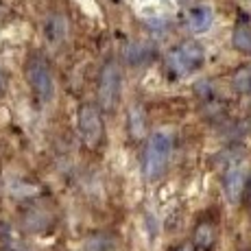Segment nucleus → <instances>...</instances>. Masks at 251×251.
<instances>
[{
    "label": "nucleus",
    "mask_w": 251,
    "mask_h": 251,
    "mask_svg": "<svg viewBox=\"0 0 251 251\" xmlns=\"http://www.w3.org/2000/svg\"><path fill=\"white\" fill-rule=\"evenodd\" d=\"M223 188L225 195L231 203H238V199L243 197L245 188H247V177H245L243 166H229L227 173L223 177Z\"/></svg>",
    "instance_id": "0eeeda50"
},
{
    "label": "nucleus",
    "mask_w": 251,
    "mask_h": 251,
    "mask_svg": "<svg viewBox=\"0 0 251 251\" xmlns=\"http://www.w3.org/2000/svg\"><path fill=\"white\" fill-rule=\"evenodd\" d=\"M120 99V68L114 59H107L99 75V105L105 112H114Z\"/></svg>",
    "instance_id": "39448f33"
},
{
    "label": "nucleus",
    "mask_w": 251,
    "mask_h": 251,
    "mask_svg": "<svg viewBox=\"0 0 251 251\" xmlns=\"http://www.w3.org/2000/svg\"><path fill=\"white\" fill-rule=\"evenodd\" d=\"M212 22H214V13L207 4H197L188 11V26L195 33H205L212 26Z\"/></svg>",
    "instance_id": "1a4fd4ad"
},
{
    "label": "nucleus",
    "mask_w": 251,
    "mask_h": 251,
    "mask_svg": "<svg viewBox=\"0 0 251 251\" xmlns=\"http://www.w3.org/2000/svg\"><path fill=\"white\" fill-rule=\"evenodd\" d=\"M245 190H247V197H249V199H251V181L247 183V188H245Z\"/></svg>",
    "instance_id": "dca6fc26"
},
{
    "label": "nucleus",
    "mask_w": 251,
    "mask_h": 251,
    "mask_svg": "<svg viewBox=\"0 0 251 251\" xmlns=\"http://www.w3.org/2000/svg\"><path fill=\"white\" fill-rule=\"evenodd\" d=\"M44 35L50 44H61L68 35V20L61 13H52L44 22Z\"/></svg>",
    "instance_id": "6e6552de"
},
{
    "label": "nucleus",
    "mask_w": 251,
    "mask_h": 251,
    "mask_svg": "<svg viewBox=\"0 0 251 251\" xmlns=\"http://www.w3.org/2000/svg\"><path fill=\"white\" fill-rule=\"evenodd\" d=\"M173 153V136L171 131H155L147 142V149H144V160H142V171L147 179H160L168 166V160H171Z\"/></svg>",
    "instance_id": "f257e3e1"
},
{
    "label": "nucleus",
    "mask_w": 251,
    "mask_h": 251,
    "mask_svg": "<svg viewBox=\"0 0 251 251\" xmlns=\"http://www.w3.org/2000/svg\"><path fill=\"white\" fill-rule=\"evenodd\" d=\"M26 81L31 92L40 103H50L55 96V79H52L50 66L40 52H33L26 61Z\"/></svg>",
    "instance_id": "f03ea898"
},
{
    "label": "nucleus",
    "mask_w": 251,
    "mask_h": 251,
    "mask_svg": "<svg viewBox=\"0 0 251 251\" xmlns=\"http://www.w3.org/2000/svg\"><path fill=\"white\" fill-rule=\"evenodd\" d=\"M11 251H20V249H11Z\"/></svg>",
    "instance_id": "a211bd4d"
},
{
    "label": "nucleus",
    "mask_w": 251,
    "mask_h": 251,
    "mask_svg": "<svg viewBox=\"0 0 251 251\" xmlns=\"http://www.w3.org/2000/svg\"><path fill=\"white\" fill-rule=\"evenodd\" d=\"M144 129H147V120H144V114L140 107H133L129 112V131H131V138L140 140L144 136Z\"/></svg>",
    "instance_id": "ddd939ff"
},
{
    "label": "nucleus",
    "mask_w": 251,
    "mask_h": 251,
    "mask_svg": "<svg viewBox=\"0 0 251 251\" xmlns=\"http://www.w3.org/2000/svg\"><path fill=\"white\" fill-rule=\"evenodd\" d=\"M76 129H79L81 142L88 149H99L105 140V125L100 112L94 105H81L76 116Z\"/></svg>",
    "instance_id": "20e7f679"
},
{
    "label": "nucleus",
    "mask_w": 251,
    "mask_h": 251,
    "mask_svg": "<svg viewBox=\"0 0 251 251\" xmlns=\"http://www.w3.org/2000/svg\"><path fill=\"white\" fill-rule=\"evenodd\" d=\"M114 236L105 234V231H99V234H92L83 245V251H114Z\"/></svg>",
    "instance_id": "f8f14e48"
},
{
    "label": "nucleus",
    "mask_w": 251,
    "mask_h": 251,
    "mask_svg": "<svg viewBox=\"0 0 251 251\" xmlns=\"http://www.w3.org/2000/svg\"><path fill=\"white\" fill-rule=\"evenodd\" d=\"M231 44L240 52H251V22L247 18L236 22L234 33H231Z\"/></svg>",
    "instance_id": "9d476101"
},
{
    "label": "nucleus",
    "mask_w": 251,
    "mask_h": 251,
    "mask_svg": "<svg viewBox=\"0 0 251 251\" xmlns=\"http://www.w3.org/2000/svg\"><path fill=\"white\" fill-rule=\"evenodd\" d=\"M247 83H249V90H251V75H249V81H247Z\"/></svg>",
    "instance_id": "f3484780"
},
{
    "label": "nucleus",
    "mask_w": 251,
    "mask_h": 251,
    "mask_svg": "<svg viewBox=\"0 0 251 251\" xmlns=\"http://www.w3.org/2000/svg\"><path fill=\"white\" fill-rule=\"evenodd\" d=\"M173 251H195V249H192L190 245H179V247H175Z\"/></svg>",
    "instance_id": "4468645a"
},
{
    "label": "nucleus",
    "mask_w": 251,
    "mask_h": 251,
    "mask_svg": "<svg viewBox=\"0 0 251 251\" xmlns=\"http://www.w3.org/2000/svg\"><path fill=\"white\" fill-rule=\"evenodd\" d=\"M2 92H4V79L0 76V96H2Z\"/></svg>",
    "instance_id": "2eb2a0df"
},
{
    "label": "nucleus",
    "mask_w": 251,
    "mask_h": 251,
    "mask_svg": "<svg viewBox=\"0 0 251 251\" xmlns=\"http://www.w3.org/2000/svg\"><path fill=\"white\" fill-rule=\"evenodd\" d=\"M203 61H205L203 46L195 40H186L171 50V55H168V59H166V66L173 75L183 76V75H190V72L199 70L201 66H203Z\"/></svg>",
    "instance_id": "7ed1b4c3"
},
{
    "label": "nucleus",
    "mask_w": 251,
    "mask_h": 251,
    "mask_svg": "<svg viewBox=\"0 0 251 251\" xmlns=\"http://www.w3.org/2000/svg\"><path fill=\"white\" fill-rule=\"evenodd\" d=\"M216 238H219V231H216V225L212 221H199L192 229V245L190 247L195 251H212L216 245Z\"/></svg>",
    "instance_id": "423d86ee"
},
{
    "label": "nucleus",
    "mask_w": 251,
    "mask_h": 251,
    "mask_svg": "<svg viewBox=\"0 0 251 251\" xmlns=\"http://www.w3.org/2000/svg\"><path fill=\"white\" fill-rule=\"evenodd\" d=\"M153 57H155V50H153V46L144 44V42H136V44H131L127 48V61L131 66H136V68H142V66H147L149 61H153Z\"/></svg>",
    "instance_id": "9b49d317"
}]
</instances>
